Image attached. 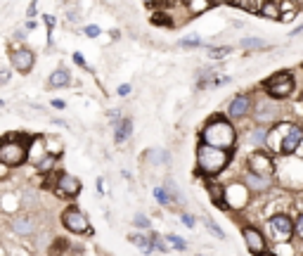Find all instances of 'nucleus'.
<instances>
[{
	"label": "nucleus",
	"mask_w": 303,
	"mask_h": 256,
	"mask_svg": "<svg viewBox=\"0 0 303 256\" xmlns=\"http://www.w3.org/2000/svg\"><path fill=\"white\" fill-rule=\"evenodd\" d=\"M230 164V154L227 149L216 147V145H208V142H202L199 149H197V166L202 173L206 176H216Z\"/></svg>",
	"instance_id": "nucleus-1"
},
{
	"label": "nucleus",
	"mask_w": 303,
	"mask_h": 256,
	"mask_svg": "<svg viewBox=\"0 0 303 256\" xmlns=\"http://www.w3.org/2000/svg\"><path fill=\"white\" fill-rule=\"evenodd\" d=\"M202 138H204V142H208V145L230 149L232 145H235L237 135H235V128H232L230 121H225V119H220V117H213L208 124H206Z\"/></svg>",
	"instance_id": "nucleus-2"
},
{
	"label": "nucleus",
	"mask_w": 303,
	"mask_h": 256,
	"mask_svg": "<svg viewBox=\"0 0 303 256\" xmlns=\"http://www.w3.org/2000/svg\"><path fill=\"white\" fill-rule=\"evenodd\" d=\"M29 145H31V140L29 142H17L12 138H5L2 147H0V161L5 166H19V164H24L29 159Z\"/></svg>",
	"instance_id": "nucleus-3"
},
{
	"label": "nucleus",
	"mask_w": 303,
	"mask_h": 256,
	"mask_svg": "<svg viewBox=\"0 0 303 256\" xmlns=\"http://www.w3.org/2000/svg\"><path fill=\"white\" fill-rule=\"evenodd\" d=\"M265 90L270 97H277V100H284V97L292 95L294 90V76L289 71H277L272 74L268 81H265Z\"/></svg>",
	"instance_id": "nucleus-4"
},
{
	"label": "nucleus",
	"mask_w": 303,
	"mask_h": 256,
	"mask_svg": "<svg viewBox=\"0 0 303 256\" xmlns=\"http://www.w3.org/2000/svg\"><path fill=\"white\" fill-rule=\"evenodd\" d=\"M62 223L69 233H78V235H88L90 233V223H88L86 213L76 206H69L64 213H62Z\"/></svg>",
	"instance_id": "nucleus-5"
},
{
	"label": "nucleus",
	"mask_w": 303,
	"mask_h": 256,
	"mask_svg": "<svg viewBox=\"0 0 303 256\" xmlns=\"http://www.w3.org/2000/svg\"><path fill=\"white\" fill-rule=\"evenodd\" d=\"M270 233L277 242H287L296 233V223H292V218L287 213H277L270 218Z\"/></svg>",
	"instance_id": "nucleus-6"
},
{
	"label": "nucleus",
	"mask_w": 303,
	"mask_h": 256,
	"mask_svg": "<svg viewBox=\"0 0 303 256\" xmlns=\"http://www.w3.org/2000/svg\"><path fill=\"white\" fill-rule=\"evenodd\" d=\"M249 171L251 173H256V176H263V178H270L272 173H275V164H272V157L270 154H265V152H253L249 154Z\"/></svg>",
	"instance_id": "nucleus-7"
},
{
	"label": "nucleus",
	"mask_w": 303,
	"mask_h": 256,
	"mask_svg": "<svg viewBox=\"0 0 303 256\" xmlns=\"http://www.w3.org/2000/svg\"><path fill=\"white\" fill-rule=\"evenodd\" d=\"M242 235H244V242H247V249H249L253 256H260L263 252H265V237H263V233L260 230H256V228H244L242 230Z\"/></svg>",
	"instance_id": "nucleus-8"
},
{
	"label": "nucleus",
	"mask_w": 303,
	"mask_h": 256,
	"mask_svg": "<svg viewBox=\"0 0 303 256\" xmlns=\"http://www.w3.org/2000/svg\"><path fill=\"white\" fill-rule=\"evenodd\" d=\"M54 190L62 197H74V194L81 192V181L76 176H69V173H59V178L54 183Z\"/></svg>",
	"instance_id": "nucleus-9"
},
{
	"label": "nucleus",
	"mask_w": 303,
	"mask_h": 256,
	"mask_svg": "<svg viewBox=\"0 0 303 256\" xmlns=\"http://www.w3.org/2000/svg\"><path fill=\"white\" fill-rule=\"evenodd\" d=\"M277 114H280V109H277V105H272L270 100H260L258 105H256V121H258L260 126L275 121Z\"/></svg>",
	"instance_id": "nucleus-10"
},
{
	"label": "nucleus",
	"mask_w": 303,
	"mask_h": 256,
	"mask_svg": "<svg viewBox=\"0 0 303 256\" xmlns=\"http://www.w3.org/2000/svg\"><path fill=\"white\" fill-rule=\"evenodd\" d=\"M301 140H303V130L299 126H292L289 128V133H284V140H282L280 152L282 154H294L296 147L301 145Z\"/></svg>",
	"instance_id": "nucleus-11"
},
{
	"label": "nucleus",
	"mask_w": 303,
	"mask_h": 256,
	"mask_svg": "<svg viewBox=\"0 0 303 256\" xmlns=\"http://www.w3.org/2000/svg\"><path fill=\"white\" fill-rule=\"evenodd\" d=\"M33 62H36V57H33L31 50H17V53L12 55V66H14L19 74H26V71H31V69H33Z\"/></svg>",
	"instance_id": "nucleus-12"
},
{
	"label": "nucleus",
	"mask_w": 303,
	"mask_h": 256,
	"mask_svg": "<svg viewBox=\"0 0 303 256\" xmlns=\"http://www.w3.org/2000/svg\"><path fill=\"white\" fill-rule=\"evenodd\" d=\"M251 109V100L247 95H237L232 100V105H230V117L232 119H239V117H247V112Z\"/></svg>",
	"instance_id": "nucleus-13"
},
{
	"label": "nucleus",
	"mask_w": 303,
	"mask_h": 256,
	"mask_svg": "<svg viewBox=\"0 0 303 256\" xmlns=\"http://www.w3.org/2000/svg\"><path fill=\"white\" fill-rule=\"evenodd\" d=\"M33 228H36V221H33V218H26V216H14V218H12V230L17 235H31Z\"/></svg>",
	"instance_id": "nucleus-14"
},
{
	"label": "nucleus",
	"mask_w": 303,
	"mask_h": 256,
	"mask_svg": "<svg viewBox=\"0 0 303 256\" xmlns=\"http://www.w3.org/2000/svg\"><path fill=\"white\" fill-rule=\"evenodd\" d=\"M48 157V152H45V140H31V145H29V161H33L36 166L41 164V161Z\"/></svg>",
	"instance_id": "nucleus-15"
},
{
	"label": "nucleus",
	"mask_w": 303,
	"mask_h": 256,
	"mask_svg": "<svg viewBox=\"0 0 303 256\" xmlns=\"http://www.w3.org/2000/svg\"><path fill=\"white\" fill-rule=\"evenodd\" d=\"M130 133H133V119H121V124L116 126V130H114L116 142H126Z\"/></svg>",
	"instance_id": "nucleus-16"
},
{
	"label": "nucleus",
	"mask_w": 303,
	"mask_h": 256,
	"mask_svg": "<svg viewBox=\"0 0 303 256\" xmlns=\"http://www.w3.org/2000/svg\"><path fill=\"white\" fill-rule=\"evenodd\" d=\"M258 14H263V17H270V19H280V17H282L280 5H277V2H272V0L263 2V7H258Z\"/></svg>",
	"instance_id": "nucleus-17"
},
{
	"label": "nucleus",
	"mask_w": 303,
	"mask_h": 256,
	"mask_svg": "<svg viewBox=\"0 0 303 256\" xmlns=\"http://www.w3.org/2000/svg\"><path fill=\"white\" fill-rule=\"evenodd\" d=\"M69 71L66 69H57L52 76H50V85H54V88H64V85H69Z\"/></svg>",
	"instance_id": "nucleus-18"
},
{
	"label": "nucleus",
	"mask_w": 303,
	"mask_h": 256,
	"mask_svg": "<svg viewBox=\"0 0 303 256\" xmlns=\"http://www.w3.org/2000/svg\"><path fill=\"white\" fill-rule=\"evenodd\" d=\"M211 7V0H187V10L190 14H202Z\"/></svg>",
	"instance_id": "nucleus-19"
},
{
	"label": "nucleus",
	"mask_w": 303,
	"mask_h": 256,
	"mask_svg": "<svg viewBox=\"0 0 303 256\" xmlns=\"http://www.w3.org/2000/svg\"><path fill=\"white\" fill-rule=\"evenodd\" d=\"M208 194H211L213 204H218V206H225V199H223L225 190H223L220 185H216V183H208Z\"/></svg>",
	"instance_id": "nucleus-20"
},
{
	"label": "nucleus",
	"mask_w": 303,
	"mask_h": 256,
	"mask_svg": "<svg viewBox=\"0 0 303 256\" xmlns=\"http://www.w3.org/2000/svg\"><path fill=\"white\" fill-rule=\"evenodd\" d=\"M251 145H258V147H265V142H268V130L263 126H258L253 133H251V138H249Z\"/></svg>",
	"instance_id": "nucleus-21"
},
{
	"label": "nucleus",
	"mask_w": 303,
	"mask_h": 256,
	"mask_svg": "<svg viewBox=\"0 0 303 256\" xmlns=\"http://www.w3.org/2000/svg\"><path fill=\"white\" fill-rule=\"evenodd\" d=\"M268 183H270V178H263V176H256V173L247 176V185L253 188V190H265V188H268Z\"/></svg>",
	"instance_id": "nucleus-22"
},
{
	"label": "nucleus",
	"mask_w": 303,
	"mask_h": 256,
	"mask_svg": "<svg viewBox=\"0 0 303 256\" xmlns=\"http://www.w3.org/2000/svg\"><path fill=\"white\" fill-rule=\"evenodd\" d=\"M152 24H156V26H175L173 17H168L166 12H154L152 14Z\"/></svg>",
	"instance_id": "nucleus-23"
},
{
	"label": "nucleus",
	"mask_w": 303,
	"mask_h": 256,
	"mask_svg": "<svg viewBox=\"0 0 303 256\" xmlns=\"http://www.w3.org/2000/svg\"><path fill=\"white\" fill-rule=\"evenodd\" d=\"M130 242L135 247H140V252L142 254H150V249H152V240H145L142 235H130Z\"/></svg>",
	"instance_id": "nucleus-24"
},
{
	"label": "nucleus",
	"mask_w": 303,
	"mask_h": 256,
	"mask_svg": "<svg viewBox=\"0 0 303 256\" xmlns=\"http://www.w3.org/2000/svg\"><path fill=\"white\" fill-rule=\"evenodd\" d=\"M242 48H247V50H265L268 45H265V41H260V38H244Z\"/></svg>",
	"instance_id": "nucleus-25"
},
{
	"label": "nucleus",
	"mask_w": 303,
	"mask_h": 256,
	"mask_svg": "<svg viewBox=\"0 0 303 256\" xmlns=\"http://www.w3.org/2000/svg\"><path fill=\"white\" fill-rule=\"evenodd\" d=\"M150 159L154 161V164H168V152H163V149H152Z\"/></svg>",
	"instance_id": "nucleus-26"
},
{
	"label": "nucleus",
	"mask_w": 303,
	"mask_h": 256,
	"mask_svg": "<svg viewBox=\"0 0 303 256\" xmlns=\"http://www.w3.org/2000/svg\"><path fill=\"white\" fill-rule=\"evenodd\" d=\"M206 228H208L211 233L216 235L218 240H225V233H223V230L218 228V223H216V221H213V218H208V216H206Z\"/></svg>",
	"instance_id": "nucleus-27"
},
{
	"label": "nucleus",
	"mask_w": 303,
	"mask_h": 256,
	"mask_svg": "<svg viewBox=\"0 0 303 256\" xmlns=\"http://www.w3.org/2000/svg\"><path fill=\"white\" fill-rule=\"evenodd\" d=\"M166 242H168L171 247H175V249H185V247H187L183 240H180V237H175V235H166Z\"/></svg>",
	"instance_id": "nucleus-28"
},
{
	"label": "nucleus",
	"mask_w": 303,
	"mask_h": 256,
	"mask_svg": "<svg viewBox=\"0 0 303 256\" xmlns=\"http://www.w3.org/2000/svg\"><path fill=\"white\" fill-rule=\"evenodd\" d=\"M150 240H152V247H154L156 252H166V242H163V240L159 237V235H152Z\"/></svg>",
	"instance_id": "nucleus-29"
},
{
	"label": "nucleus",
	"mask_w": 303,
	"mask_h": 256,
	"mask_svg": "<svg viewBox=\"0 0 303 256\" xmlns=\"http://www.w3.org/2000/svg\"><path fill=\"white\" fill-rule=\"evenodd\" d=\"M232 5H237V7H242V10L256 12V7H253V0H232Z\"/></svg>",
	"instance_id": "nucleus-30"
},
{
	"label": "nucleus",
	"mask_w": 303,
	"mask_h": 256,
	"mask_svg": "<svg viewBox=\"0 0 303 256\" xmlns=\"http://www.w3.org/2000/svg\"><path fill=\"white\" fill-rule=\"evenodd\" d=\"M277 256H294V249L287 242H280L277 245Z\"/></svg>",
	"instance_id": "nucleus-31"
},
{
	"label": "nucleus",
	"mask_w": 303,
	"mask_h": 256,
	"mask_svg": "<svg viewBox=\"0 0 303 256\" xmlns=\"http://www.w3.org/2000/svg\"><path fill=\"white\" fill-rule=\"evenodd\" d=\"M64 247H66L64 240H57V242H54V245L50 247V256H59V254H62V249H64Z\"/></svg>",
	"instance_id": "nucleus-32"
},
{
	"label": "nucleus",
	"mask_w": 303,
	"mask_h": 256,
	"mask_svg": "<svg viewBox=\"0 0 303 256\" xmlns=\"http://www.w3.org/2000/svg\"><path fill=\"white\" fill-rule=\"evenodd\" d=\"M154 197H156V202L159 204H168V194H166L163 188H156V190H154Z\"/></svg>",
	"instance_id": "nucleus-33"
},
{
	"label": "nucleus",
	"mask_w": 303,
	"mask_h": 256,
	"mask_svg": "<svg viewBox=\"0 0 303 256\" xmlns=\"http://www.w3.org/2000/svg\"><path fill=\"white\" fill-rule=\"evenodd\" d=\"M180 45H183V48H199L202 43H199V38H197V36H192V38H183V41H180Z\"/></svg>",
	"instance_id": "nucleus-34"
},
{
	"label": "nucleus",
	"mask_w": 303,
	"mask_h": 256,
	"mask_svg": "<svg viewBox=\"0 0 303 256\" xmlns=\"http://www.w3.org/2000/svg\"><path fill=\"white\" fill-rule=\"evenodd\" d=\"M166 190H168V192H173V197H175V199H183V197H180V190L175 188V183L171 181V178L166 181Z\"/></svg>",
	"instance_id": "nucleus-35"
},
{
	"label": "nucleus",
	"mask_w": 303,
	"mask_h": 256,
	"mask_svg": "<svg viewBox=\"0 0 303 256\" xmlns=\"http://www.w3.org/2000/svg\"><path fill=\"white\" fill-rule=\"evenodd\" d=\"M223 83H230V76H216V78L208 83V88H216V85H223Z\"/></svg>",
	"instance_id": "nucleus-36"
},
{
	"label": "nucleus",
	"mask_w": 303,
	"mask_h": 256,
	"mask_svg": "<svg viewBox=\"0 0 303 256\" xmlns=\"http://www.w3.org/2000/svg\"><path fill=\"white\" fill-rule=\"evenodd\" d=\"M296 235L303 240V213H299V218H296Z\"/></svg>",
	"instance_id": "nucleus-37"
},
{
	"label": "nucleus",
	"mask_w": 303,
	"mask_h": 256,
	"mask_svg": "<svg viewBox=\"0 0 303 256\" xmlns=\"http://www.w3.org/2000/svg\"><path fill=\"white\" fill-rule=\"evenodd\" d=\"M227 53H230V48H216V50H211V57H223Z\"/></svg>",
	"instance_id": "nucleus-38"
},
{
	"label": "nucleus",
	"mask_w": 303,
	"mask_h": 256,
	"mask_svg": "<svg viewBox=\"0 0 303 256\" xmlns=\"http://www.w3.org/2000/svg\"><path fill=\"white\" fill-rule=\"evenodd\" d=\"M135 225H140V228H150V221H147L145 216H135Z\"/></svg>",
	"instance_id": "nucleus-39"
},
{
	"label": "nucleus",
	"mask_w": 303,
	"mask_h": 256,
	"mask_svg": "<svg viewBox=\"0 0 303 256\" xmlns=\"http://www.w3.org/2000/svg\"><path fill=\"white\" fill-rule=\"evenodd\" d=\"M86 33L90 38H95V36H100V26H86Z\"/></svg>",
	"instance_id": "nucleus-40"
},
{
	"label": "nucleus",
	"mask_w": 303,
	"mask_h": 256,
	"mask_svg": "<svg viewBox=\"0 0 303 256\" xmlns=\"http://www.w3.org/2000/svg\"><path fill=\"white\" fill-rule=\"evenodd\" d=\"M183 223L192 228V225H195V216H190V213H185V216H183Z\"/></svg>",
	"instance_id": "nucleus-41"
},
{
	"label": "nucleus",
	"mask_w": 303,
	"mask_h": 256,
	"mask_svg": "<svg viewBox=\"0 0 303 256\" xmlns=\"http://www.w3.org/2000/svg\"><path fill=\"white\" fill-rule=\"evenodd\" d=\"M74 62L78 64V66H86V60H83V55H81V53H76V55H74Z\"/></svg>",
	"instance_id": "nucleus-42"
},
{
	"label": "nucleus",
	"mask_w": 303,
	"mask_h": 256,
	"mask_svg": "<svg viewBox=\"0 0 303 256\" xmlns=\"http://www.w3.org/2000/svg\"><path fill=\"white\" fill-rule=\"evenodd\" d=\"M119 93H121V95H128V93H130V85H121Z\"/></svg>",
	"instance_id": "nucleus-43"
},
{
	"label": "nucleus",
	"mask_w": 303,
	"mask_h": 256,
	"mask_svg": "<svg viewBox=\"0 0 303 256\" xmlns=\"http://www.w3.org/2000/svg\"><path fill=\"white\" fill-rule=\"evenodd\" d=\"M52 107H57V109H62V107H64V102H62V100H52Z\"/></svg>",
	"instance_id": "nucleus-44"
},
{
	"label": "nucleus",
	"mask_w": 303,
	"mask_h": 256,
	"mask_svg": "<svg viewBox=\"0 0 303 256\" xmlns=\"http://www.w3.org/2000/svg\"><path fill=\"white\" fill-rule=\"evenodd\" d=\"M299 33H303V26H299V29H294L292 36H299Z\"/></svg>",
	"instance_id": "nucleus-45"
},
{
	"label": "nucleus",
	"mask_w": 303,
	"mask_h": 256,
	"mask_svg": "<svg viewBox=\"0 0 303 256\" xmlns=\"http://www.w3.org/2000/svg\"><path fill=\"white\" fill-rule=\"evenodd\" d=\"M260 256H277V254H260Z\"/></svg>",
	"instance_id": "nucleus-46"
},
{
	"label": "nucleus",
	"mask_w": 303,
	"mask_h": 256,
	"mask_svg": "<svg viewBox=\"0 0 303 256\" xmlns=\"http://www.w3.org/2000/svg\"><path fill=\"white\" fill-rule=\"evenodd\" d=\"M145 2H154V0H145Z\"/></svg>",
	"instance_id": "nucleus-47"
}]
</instances>
